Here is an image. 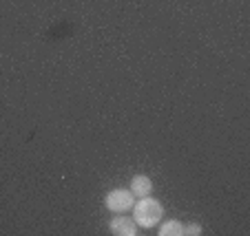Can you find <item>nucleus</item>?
<instances>
[{
    "label": "nucleus",
    "instance_id": "obj_1",
    "mask_svg": "<svg viewBox=\"0 0 250 236\" xmlns=\"http://www.w3.org/2000/svg\"><path fill=\"white\" fill-rule=\"evenodd\" d=\"M131 210H133V218H135L137 227H155L162 221V217H164V205L157 199H153L151 194L140 197V201H135Z\"/></svg>",
    "mask_w": 250,
    "mask_h": 236
},
{
    "label": "nucleus",
    "instance_id": "obj_2",
    "mask_svg": "<svg viewBox=\"0 0 250 236\" xmlns=\"http://www.w3.org/2000/svg\"><path fill=\"white\" fill-rule=\"evenodd\" d=\"M135 203V194L131 190H124V188H115L111 190L106 197H104V205L109 212H115V214H122V212H128Z\"/></svg>",
    "mask_w": 250,
    "mask_h": 236
},
{
    "label": "nucleus",
    "instance_id": "obj_3",
    "mask_svg": "<svg viewBox=\"0 0 250 236\" xmlns=\"http://www.w3.org/2000/svg\"><path fill=\"white\" fill-rule=\"evenodd\" d=\"M109 232L111 234H115V236H135L140 230H137L135 218L124 217V214H118L115 218H111Z\"/></svg>",
    "mask_w": 250,
    "mask_h": 236
},
{
    "label": "nucleus",
    "instance_id": "obj_4",
    "mask_svg": "<svg viewBox=\"0 0 250 236\" xmlns=\"http://www.w3.org/2000/svg\"><path fill=\"white\" fill-rule=\"evenodd\" d=\"M131 190L135 197H146V194H151L153 192V181H151V177H146V175H135L131 179Z\"/></svg>",
    "mask_w": 250,
    "mask_h": 236
},
{
    "label": "nucleus",
    "instance_id": "obj_5",
    "mask_svg": "<svg viewBox=\"0 0 250 236\" xmlns=\"http://www.w3.org/2000/svg\"><path fill=\"white\" fill-rule=\"evenodd\" d=\"M184 232V223L177 221V218H170V221H164L162 227L157 230L160 236H180Z\"/></svg>",
    "mask_w": 250,
    "mask_h": 236
},
{
    "label": "nucleus",
    "instance_id": "obj_6",
    "mask_svg": "<svg viewBox=\"0 0 250 236\" xmlns=\"http://www.w3.org/2000/svg\"><path fill=\"white\" fill-rule=\"evenodd\" d=\"M182 234L199 236V234H202V225H197V223H190V225H184V232H182Z\"/></svg>",
    "mask_w": 250,
    "mask_h": 236
}]
</instances>
